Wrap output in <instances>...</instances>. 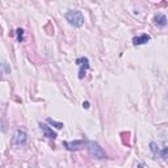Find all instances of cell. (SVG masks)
I'll use <instances>...</instances> for the list:
<instances>
[{
  "label": "cell",
  "mask_w": 168,
  "mask_h": 168,
  "mask_svg": "<svg viewBox=\"0 0 168 168\" xmlns=\"http://www.w3.org/2000/svg\"><path fill=\"white\" fill-rule=\"evenodd\" d=\"M150 148H151V151L154 152L155 155L159 154V148H158V146H156V143H155V142H151V143H150Z\"/></svg>",
  "instance_id": "obj_13"
},
{
  "label": "cell",
  "mask_w": 168,
  "mask_h": 168,
  "mask_svg": "<svg viewBox=\"0 0 168 168\" xmlns=\"http://www.w3.org/2000/svg\"><path fill=\"white\" fill-rule=\"evenodd\" d=\"M65 17L72 26H76V28H80L84 24V17L80 11H68L65 15Z\"/></svg>",
  "instance_id": "obj_1"
},
{
  "label": "cell",
  "mask_w": 168,
  "mask_h": 168,
  "mask_svg": "<svg viewBox=\"0 0 168 168\" xmlns=\"http://www.w3.org/2000/svg\"><path fill=\"white\" fill-rule=\"evenodd\" d=\"M87 146H88V151H89V154L92 155L95 159H105L106 158L104 150L100 147V145L97 142H95V140H89V142H87Z\"/></svg>",
  "instance_id": "obj_2"
},
{
  "label": "cell",
  "mask_w": 168,
  "mask_h": 168,
  "mask_svg": "<svg viewBox=\"0 0 168 168\" xmlns=\"http://www.w3.org/2000/svg\"><path fill=\"white\" fill-rule=\"evenodd\" d=\"M46 121H47L50 125H53L54 127H57V129H62V127H63V124H62V122H57V121H54L53 118H47Z\"/></svg>",
  "instance_id": "obj_10"
},
{
  "label": "cell",
  "mask_w": 168,
  "mask_h": 168,
  "mask_svg": "<svg viewBox=\"0 0 168 168\" xmlns=\"http://www.w3.org/2000/svg\"><path fill=\"white\" fill-rule=\"evenodd\" d=\"M151 39L148 34H142L139 37H134L133 38V44L134 45H143V44H147V42Z\"/></svg>",
  "instance_id": "obj_8"
},
{
  "label": "cell",
  "mask_w": 168,
  "mask_h": 168,
  "mask_svg": "<svg viewBox=\"0 0 168 168\" xmlns=\"http://www.w3.org/2000/svg\"><path fill=\"white\" fill-rule=\"evenodd\" d=\"M39 127H41L42 133L45 134V137H47V138H50V139H55L57 138V133H55V131H53L50 127L46 126L45 124H39Z\"/></svg>",
  "instance_id": "obj_5"
},
{
  "label": "cell",
  "mask_w": 168,
  "mask_h": 168,
  "mask_svg": "<svg viewBox=\"0 0 168 168\" xmlns=\"http://www.w3.org/2000/svg\"><path fill=\"white\" fill-rule=\"evenodd\" d=\"M45 29L49 30V34H54V26L51 25V23H49L46 26H45Z\"/></svg>",
  "instance_id": "obj_14"
},
{
  "label": "cell",
  "mask_w": 168,
  "mask_h": 168,
  "mask_svg": "<svg viewBox=\"0 0 168 168\" xmlns=\"http://www.w3.org/2000/svg\"><path fill=\"white\" fill-rule=\"evenodd\" d=\"M121 139H122V143L127 147H130V133L129 131H122L121 133Z\"/></svg>",
  "instance_id": "obj_9"
},
{
  "label": "cell",
  "mask_w": 168,
  "mask_h": 168,
  "mask_svg": "<svg viewBox=\"0 0 168 168\" xmlns=\"http://www.w3.org/2000/svg\"><path fill=\"white\" fill-rule=\"evenodd\" d=\"M76 63H78L79 66H80V71H79V79H83L84 75H85V71H87L88 68H89V63H88V58H79V59H76Z\"/></svg>",
  "instance_id": "obj_4"
},
{
  "label": "cell",
  "mask_w": 168,
  "mask_h": 168,
  "mask_svg": "<svg viewBox=\"0 0 168 168\" xmlns=\"http://www.w3.org/2000/svg\"><path fill=\"white\" fill-rule=\"evenodd\" d=\"M26 139H28V137H26V133L24 130H17L16 131V137H15V140H16L17 145H25L26 143Z\"/></svg>",
  "instance_id": "obj_6"
},
{
  "label": "cell",
  "mask_w": 168,
  "mask_h": 168,
  "mask_svg": "<svg viewBox=\"0 0 168 168\" xmlns=\"http://www.w3.org/2000/svg\"><path fill=\"white\" fill-rule=\"evenodd\" d=\"M85 143H87V142H85L84 139L74 140V142H67V140H65V142H63V146H65L67 150H70V151H76V150H79V148L83 147Z\"/></svg>",
  "instance_id": "obj_3"
},
{
  "label": "cell",
  "mask_w": 168,
  "mask_h": 168,
  "mask_svg": "<svg viewBox=\"0 0 168 168\" xmlns=\"http://www.w3.org/2000/svg\"><path fill=\"white\" fill-rule=\"evenodd\" d=\"M159 155H160L161 159L168 160V147H164L163 150H160V151H159Z\"/></svg>",
  "instance_id": "obj_11"
},
{
  "label": "cell",
  "mask_w": 168,
  "mask_h": 168,
  "mask_svg": "<svg viewBox=\"0 0 168 168\" xmlns=\"http://www.w3.org/2000/svg\"><path fill=\"white\" fill-rule=\"evenodd\" d=\"M16 34H17V41L19 42H23V37H24V30L21 29V28H19L16 30Z\"/></svg>",
  "instance_id": "obj_12"
},
{
  "label": "cell",
  "mask_w": 168,
  "mask_h": 168,
  "mask_svg": "<svg viewBox=\"0 0 168 168\" xmlns=\"http://www.w3.org/2000/svg\"><path fill=\"white\" fill-rule=\"evenodd\" d=\"M154 23L155 25H158L159 28H164L167 25V17L164 16L163 13H158L156 16L154 17Z\"/></svg>",
  "instance_id": "obj_7"
},
{
  "label": "cell",
  "mask_w": 168,
  "mask_h": 168,
  "mask_svg": "<svg viewBox=\"0 0 168 168\" xmlns=\"http://www.w3.org/2000/svg\"><path fill=\"white\" fill-rule=\"evenodd\" d=\"M83 108H85V109H88V108H89V103H88V101L83 103Z\"/></svg>",
  "instance_id": "obj_15"
}]
</instances>
